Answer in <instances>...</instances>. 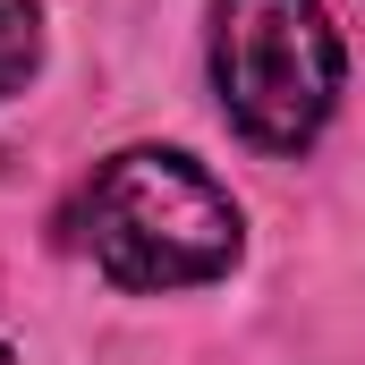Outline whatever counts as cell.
<instances>
[{
    "label": "cell",
    "mask_w": 365,
    "mask_h": 365,
    "mask_svg": "<svg viewBox=\"0 0 365 365\" xmlns=\"http://www.w3.org/2000/svg\"><path fill=\"white\" fill-rule=\"evenodd\" d=\"M77 238L119 289H195L230 272L238 255V204L204 179L187 153L128 145L77 195Z\"/></svg>",
    "instance_id": "6da1fadb"
},
{
    "label": "cell",
    "mask_w": 365,
    "mask_h": 365,
    "mask_svg": "<svg viewBox=\"0 0 365 365\" xmlns=\"http://www.w3.org/2000/svg\"><path fill=\"white\" fill-rule=\"evenodd\" d=\"M212 77H221V110L255 145L297 153L340 102V34L323 0H221Z\"/></svg>",
    "instance_id": "7a4b0ae2"
},
{
    "label": "cell",
    "mask_w": 365,
    "mask_h": 365,
    "mask_svg": "<svg viewBox=\"0 0 365 365\" xmlns=\"http://www.w3.org/2000/svg\"><path fill=\"white\" fill-rule=\"evenodd\" d=\"M34 60H43V9L34 0H0V102L34 77Z\"/></svg>",
    "instance_id": "3957f363"
},
{
    "label": "cell",
    "mask_w": 365,
    "mask_h": 365,
    "mask_svg": "<svg viewBox=\"0 0 365 365\" xmlns=\"http://www.w3.org/2000/svg\"><path fill=\"white\" fill-rule=\"evenodd\" d=\"M0 365H9V349H0Z\"/></svg>",
    "instance_id": "277c9868"
}]
</instances>
